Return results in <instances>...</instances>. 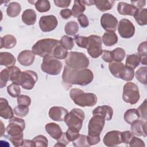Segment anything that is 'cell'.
<instances>
[{"instance_id": "ffe728a7", "label": "cell", "mask_w": 147, "mask_h": 147, "mask_svg": "<svg viewBox=\"0 0 147 147\" xmlns=\"http://www.w3.org/2000/svg\"><path fill=\"white\" fill-rule=\"evenodd\" d=\"M113 113L114 111L113 108L108 105L98 106L92 111L93 115L101 116L106 121H110L112 119Z\"/></svg>"}, {"instance_id": "3957f363", "label": "cell", "mask_w": 147, "mask_h": 147, "mask_svg": "<svg viewBox=\"0 0 147 147\" xmlns=\"http://www.w3.org/2000/svg\"><path fill=\"white\" fill-rule=\"evenodd\" d=\"M60 41L54 38H44L38 40L32 47V52L40 57L52 55L55 47Z\"/></svg>"}, {"instance_id": "8fae6325", "label": "cell", "mask_w": 147, "mask_h": 147, "mask_svg": "<svg viewBox=\"0 0 147 147\" xmlns=\"http://www.w3.org/2000/svg\"><path fill=\"white\" fill-rule=\"evenodd\" d=\"M25 128V121L22 118L13 117L9 121L6 132L9 136H17L22 134Z\"/></svg>"}, {"instance_id": "484cf974", "label": "cell", "mask_w": 147, "mask_h": 147, "mask_svg": "<svg viewBox=\"0 0 147 147\" xmlns=\"http://www.w3.org/2000/svg\"><path fill=\"white\" fill-rule=\"evenodd\" d=\"M102 41L106 47L113 46L118 42L117 35L113 31L106 32L102 36Z\"/></svg>"}, {"instance_id": "8992f818", "label": "cell", "mask_w": 147, "mask_h": 147, "mask_svg": "<svg viewBox=\"0 0 147 147\" xmlns=\"http://www.w3.org/2000/svg\"><path fill=\"white\" fill-rule=\"evenodd\" d=\"M84 118L85 114L84 111L80 109L74 108L67 114L64 119V122L68 128H74L80 131Z\"/></svg>"}, {"instance_id": "8d00e7d4", "label": "cell", "mask_w": 147, "mask_h": 147, "mask_svg": "<svg viewBox=\"0 0 147 147\" xmlns=\"http://www.w3.org/2000/svg\"><path fill=\"white\" fill-rule=\"evenodd\" d=\"M64 30L67 34L69 36H74L79 31L78 24L75 21H69L65 24Z\"/></svg>"}, {"instance_id": "836d02e7", "label": "cell", "mask_w": 147, "mask_h": 147, "mask_svg": "<svg viewBox=\"0 0 147 147\" xmlns=\"http://www.w3.org/2000/svg\"><path fill=\"white\" fill-rule=\"evenodd\" d=\"M68 51L59 43L55 47L52 53V56L57 59H64L68 55Z\"/></svg>"}, {"instance_id": "cb8c5ba5", "label": "cell", "mask_w": 147, "mask_h": 147, "mask_svg": "<svg viewBox=\"0 0 147 147\" xmlns=\"http://www.w3.org/2000/svg\"><path fill=\"white\" fill-rule=\"evenodd\" d=\"M16 62L15 57L10 52H2L0 53V64L10 67L14 65Z\"/></svg>"}, {"instance_id": "6125c7cd", "label": "cell", "mask_w": 147, "mask_h": 147, "mask_svg": "<svg viewBox=\"0 0 147 147\" xmlns=\"http://www.w3.org/2000/svg\"><path fill=\"white\" fill-rule=\"evenodd\" d=\"M23 146H30V147H35V145L33 140H24Z\"/></svg>"}, {"instance_id": "f907efd6", "label": "cell", "mask_w": 147, "mask_h": 147, "mask_svg": "<svg viewBox=\"0 0 147 147\" xmlns=\"http://www.w3.org/2000/svg\"><path fill=\"white\" fill-rule=\"evenodd\" d=\"M17 101L18 105L25 106L28 107L31 103L30 98L29 96L25 95H20L18 97H17Z\"/></svg>"}, {"instance_id": "83f0119b", "label": "cell", "mask_w": 147, "mask_h": 147, "mask_svg": "<svg viewBox=\"0 0 147 147\" xmlns=\"http://www.w3.org/2000/svg\"><path fill=\"white\" fill-rule=\"evenodd\" d=\"M123 118L126 123L131 125L136 121L140 119V116L137 109H130L125 111Z\"/></svg>"}, {"instance_id": "6f0895ef", "label": "cell", "mask_w": 147, "mask_h": 147, "mask_svg": "<svg viewBox=\"0 0 147 147\" xmlns=\"http://www.w3.org/2000/svg\"><path fill=\"white\" fill-rule=\"evenodd\" d=\"M78 21L82 28H86L89 25V21L87 17L82 14L78 17Z\"/></svg>"}, {"instance_id": "7a4b0ae2", "label": "cell", "mask_w": 147, "mask_h": 147, "mask_svg": "<svg viewBox=\"0 0 147 147\" xmlns=\"http://www.w3.org/2000/svg\"><path fill=\"white\" fill-rule=\"evenodd\" d=\"M69 96L74 102L81 107H92L97 103V97L93 93H86L79 88H72Z\"/></svg>"}, {"instance_id": "44dd1931", "label": "cell", "mask_w": 147, "mask_h": 147, "mask_svg": "<svg viewBox=\"0 0 147 147\" xmlns=\"http://www.w3.org/2000/svg\"><path fill=\"white\" fill-rule=\"evenodd\" d=\"M13 110L9 105L7 99L0 98V116L6 119H10L14 117Z\"/></svg>"}, {"instance_id": "5b68a950", "label": "cell", "mask_w": 147, "mask_h": 147, "mask_svg": "<svg viewBox=\"0 0 147 147\" xmlns=\"http://www.w3.org/2000/svg\"><path fill=\"white\" fill-rule=\"evenodd\" d=\"M66 65L74 69L86 68L90 64L88 57L85 53L79 52H69L65 60Z\"/></svg>"}, {"instance_id": "ac0fdd59", "label": "cell", "mask_w": 147, "mask_h": 147, "mask_svg": "<svg viewBox=\"0 0 147 147\" xmlns=\"http://www.w3.org/2000/svg\"><path fill=\"white\" fill-rule=\"evenodd\" d=\"M35 59V54L30 50H24L21 52L17 57L19 63L24 66L31 65Z\"/></svg>"}, {"instance_id": "74e56055", "label": "cell", "mask_w": 147, "mask_h": 147, "mask_svg": "<svg viewBox=\"0 0 147 147\" xmlns=\"http://www.w3.org/2000/svg\"><path fill=\"white\" fill-rule=\"evenodd\" d=\"M34 6L37 10L40 13L47 12L51 8V4L48 0H38L34 2Z\"/></svg>"}, {"instance_id": "be15d7a7", "label": "cell", "mask_w": 147, "mask_h": 147, "mask_svg": "<svg viewBox=\"0 0 147 147\" xmlns=\"http://www.w3.org/2000/svg\"><path fill=\"white\" fill-rule=\"evenodd\" d=\"M82 2L84 5H87V6H91L94 5V1H81Z\"/></svg>"}, {"instance_id": "91938a15", "label": "cell", "mask_w": 147, "mask_h": 147, "mask_svg": "<svg viewBox=\"0 0 147 147\" xmlns=\"http://www.w3.org/2000/svg\"><path fill=\"white\" fill-rule=\"evenodd\" d=\"M60 14L61 16V17L63 18V19H68L69 18H70L72 14V11L70 9H62L60 12Z\"/></svg>"}, {"instance_id": "4dcf8cb0", "label": "cell", "mask_w": 147, "mask_h": 147, "mask_svg": "<svg viewBox=\"0 0 147 147\" xmlns=\"http://www.w3.org/2000/svg\"><path fill=\"white\" fill-rule=\"evenodd\" d=\"M7 68H9L10 72V80L12 82V83L20 86L21 75L22 73L20 69L14 65Z\"/></svg>"}, {"instance_id": "f6af8a7d", "label": "cell", "mask_w": 147, "mask_h": 147, "mask_svg": "<svg viewBox=\"0 0 147 147\" xmlns=\"http://www.w3.org/2000/svg\"><path fill=\"white\" fill-rule=\"evenodd\" d=\"M37 147H47L48 145V139L43 135H38L32 140Z\"/></svg>"}, {"instance_id": "94428289", "label": "cell", "mask_w": 147, "mask_h": 147, "mask_svg": "<svg viewBox=\"0 0 147 147\" xmlns=\"http://www.w3.org/2000/svg\"><path fill=\"white\" fill-rule=\"evenodd\" d=\"M132 5L135 6L137 9H142L146 5V1H130Z\"/></svg>"}, {"instance_id": "c3c4849f", "label": "cell", "mask_w": 147, "mask_h": 147, "mask_svg": "<svg viewBox=\"0 0 147 147\" xmlns=\"http://www.w3.org/2000/svg\"><path fill=\"white\" fill-rule=\"evenodd\" d=\"M79 131L74 128H68L65 132L67 138L69 142H72L75 140L79 136Z\"/></svg>"}, {"instance_id": "bcb514c9", "label": "cell", "mask_w": 147, "mask_h": 147, "mask_svg": "<svg viewBox=\"0 0 147 147\" xmlns=\"http://www.w3.org/2000/svg\"><path fill=\"white\" fill-rule=\"evenodd\" d=\"M13 111L14 114L17 116L22 118V117H25L28 115L29 111V109L28 106L18 105L17 106L14 107Z\"/></svg>"}, {"instance_id": "f5cc1de1", "label": "cell", "mask_w": 147, "mask_h": 147, "mask_svg": "<svg viewBox=\"0 0 147 147\" xmlns=\"http://www.w3.org/2000/svg\"><path fill=\"white\" fill-rule=\"evenodd\" d=\"M133 133L128 130L121 132V138L122 143L125 144H129L131 138L133 137Z\"/></svg>"}, {"instance_id": "ee69618b", "label": "cell", "mask_w": 147, "mask_h": 147, "mask_svg": "<svg viewBox=\"0 0 147 147\" xmlns=\"http://www.w3.org/2000/svg\"><path fill=\"white\" fill-rule=\"evenodd\" d=\"M72 145L75 147L90 146L87 140V136L83 134H79V137L75 140L72 141Z\"/></svg>"}, {"instance_id": "9f6ffc18", "label": "cell", "mask_w": 147, "mask_h": 147, "mask_svg": "<svg viewBox=\"0 0 147 147\" xmlns=\"http://www.w3.org/2000/svg\"><path fill=\"white\" fill-rule=\"evenodd\" d=\"M68 143H69V141L66 137L65 133H63L61 137L57 140V144L54 146H66Z\"/></svg>"}, {"instance_id": "db71d44e", "label": "cell", "mask_w": 147, "mask_h": 147, "mask_svg": "<svg viewBox=\"0 0 147 147\" xmlns=\"http://www.w3.org/2000/svg\"><path fill=\"white\" fill-rule=\"evenodd\" d=\"M129 145L130 146H131V147H133V146H140V147H142V146H145V144L144 143V142L140 138L137 137H134L133 136L129 144Z\"/></svg>"}, {"instance_id": "9a60e30c", "label": "cell", "mask_w": 147, "mask_h": 147, "mask_svg": "<svg viewBox=\"0 0 147 147\" xmlns=\"http://www.w3.org/2000/svg\"><path fill=\"white\" fill-rule=\"evenodd\" d=\"M118 20L113 15L109 13H105L101 16L100 25L107 32L115 31L117 28Z\"/></svg>"}, {"instance_id": "b9f144b4", "label": "cell", "mask_w": 147, "mask_h": 147, "mask_svg": "<svg viewBox=\"0 0 147 147\" xmlns=\"http://www.w3.org/2000/svg\"><path fill=\"white\" fill-rule=\"evenodd\" d=\"M7 91L8 94L12 98H17L20 95L21 88L19 85L11 83L7 86Z\"/></svg>"}, {"instance_id": "f1b7e54d", "label": "cell", "mask_w": 147, "mask_h": 147, "mask_svg": "<svg viewBox=\"0 0 147 147\" xmlns=\"http://www.w3.org/2000/svg\"><path fill=\"white\" fill-rule=\"evenodd\" d=\"M21 11V5L17 2H10L6 9L7 15L10 17H16L18 16Z\"/></svg>"}, {"instance_id": "d6986e66", "label": "cell", "mask_w": 147, "mask_h": 147, "mask_svg": "<svg viewBox=\"0 0 147 147\" xmlns=\"http://www.w3.org/2000/svg\"><path fill=\"white\" fill-rule=\"evenodd\" d=\"M131 132L137 136L146 137V121L137 120L131 124Z\"/></svg>"}, {"instance_id": "30bf717a", "label": "cell", "mask_w": 147, "mask_h": 147, "mask_svg": "<svg viewBox=\"0 0 147 147\" xmlns=\"http://www.w3.org/2000/svg\"><path fill=\"white\" fill-rule=\"evenodd\" d=\"M105 124V119L99 115H93L88 125V137H100V134Z\"/></svg>"}, {"instance_id": "7dc6e473", "label": "cell", "mask_w": 147, "mask_h": 147, "mask_svg": "<svg viewBox=\"0 0 147 147\" xmlns=\"http://www.w3.org/2000/svg\"><path fill=\"white\" fill-rule=\"evenodd\" d=\"M24 134L17 136H9L7 137L8 140L13 144L16 147L22 146L24 144Z\"/></svg>"}, {"instance_id": "7402d4cb", "label": "cell", "mask_w": 147, "mask_h": 147, "mask_svg": "<svg viewBox=\"0 0 147 147\" xmlns=\"http://www.w3.org/2000/svg\"><path fill=\"white\" fill-rule=\"evenodd\" d=\"M137 9L132 5L124 2H119L117 5V11L119 14L133 16L137 11Z\"/></svg>"}, {"instance_id": "ba28073f", "label": "cell", "mask_w": 147, "mask_h": 147, "mask_svg": "<svg viewBox=\"0 0 147 147\" xmlns=\"http://www.w3.org/2000/svg\"><path fill=\"white\" fill-rule=\"evenodd\" d=\"M140 98L139 88L133 82L126 83L123 87L122 99L130 105L136 104Z\"/></svg>"}, {"instance_id": "e7e4bbea", "label": "cell", "mask_w": 147, "mask_h": 147, "mask_svg": "<svg viewBox=\"0 0 147 147\" xmlns=\"http://www.w3.org/2000/svg\"><path fill=\"white\" fill-rule=\"evenodd\" d=\"M1 127H2V130H1V137H2L5 131V127H3V123L2 121H1Z\"/></svg>"}, {"instance_id": "603a6c76", "label": "cell", "mask_w": 147, "mask_h": 147, "mask_svg": "<svg viewBox=\"0 0 147 147\" xmlns=\"http://www.w3.org/2000/svg\"><path fill=\"white\" fill-rule=\"evenodd\" d=\"M45 129L47 133L52 138L56 140L59 139L63 133L60 126L54 122H51L46 124Z\"/></svg>"}, {"instance_id": "60d3db41", "label": "cell", "mask_w": 147, "mask_h": 147, "mask_svg": "<svg viewBox=\"0 0 147 147\" xmlns=\"http://www.w3.org/2000/svg\"><path fill=\"white\" fill-rule=\"evenodd\" d=\"M60 42L67 50H71L74 46V38L67 35H64L61 37Z\"/></svg>"}, {"instance_id": "2e32d148", "label": "cell", "mask_w": 147, "mask_h": 147, "mask_svg": "<svg viewBox=\"0 0 147 147\" xmlns=\"http://www.w3.org/2000/svg\"><path fill=\"white\" fill-rule=\"evenodd\" d=\"M103 142L106 146H115L122 143L121 131L112 130L107 132L104 136Z\"/></svg>"}, {"instance_id": "277c9868", "label": "cell", "mask_w": 147, "mask_h": 147, "mask_svg": "<svg viewBox=\"0 0 147 147\" xmlns=\"http://www.w3.org/2000/svg\"><path fill=\"white\" fill-rule=\"evenodd\" d=\"M109 69L114 77L125 81H131L134 76V69L124 65L122 62L112 61L110 63Z\"/></svg>"}, {"instance_id": "e0dca14e", "label": "cell", "mask_w": 147, "mask_h": 147, "mask_svg": "<svg viewBox=\"0 0 147 147\" xmlns=\"http://www.w3.org/2000/svg\"><path fill=\"white\" fill-rule=\"evenodd\" d=\"M68 113L67 109L61 106H53L49 110V118L57 122L64 121V119Z\"/></svg>"}, {"instance_id": "ab89813d", "label": "cell", "mask_w": 147, "mask_h": 147, "mask_svg": "<svg viewBox=\"0 0 147 147\" xmlns=\"http://www.w3.org/2000/svg\"><path fill=\"white\" fill-rule=\"evenodd\" d=\"M146 70L147 67L146 66L141 67L135 74L137 80L144 85L146 84Z\"/></svg>"}, {"instance_id": "7bdbcfd3", "label": "cell", "mask_w": 147, "mask_h": 147, "mask_svg": "<svg viewBox=\"0 0 147 147\" xmlns=\"http://www.w3.org/2000/svg\"><path fill=\"white\" fill-rule=\"evenodd\" d=\"M10 80V72L7 67L2 69L0 73V87L3 88L6 86L7 82Z\"/></svg>"}, {"instance_id": "6da1fadb", "label": "cell", "mask_w": 147, "mask_h": 147, "mask_svg": "<svg viewBox=\"0 0 147 147\" xmlns=\"http://www.w3.org/2000/svg\"><path fill=\"white\" fill-rule=\"evenodd\" d=\"M93 79V72L90 69H74L67 65L64 67L62 82L69 88L73 84L86 86L91 83Z\"/></svg>"}, {"instance_id": "11a10c76", "label": "cell", "mask_w": 147, "mask_h": 147, "mask_svg": "<svg viewBox=\"0 0 147 147\" xmlns=\"http://www.w3.org/2000/svg\"><path fill=\"white\" fill-rule=\"evenodd\" d=\"M101 55H102V58L104 61L106 63H109L113 61L111 51H109L107 50H103V52Z\"/></svg>"}, {"instance_id": "d4e9b609", "label": "cell", "mask_w": 147, "mask_h": 147, "mask_svg": "<svg viewBox=\"0 0 147 147\" xmlns=\"http://www.w3.org/2000/svg\"><path fill=\"white\" fill-rule=\"evenodd\" d=\"M36 11L32 9H28L25 10L21 16L22 22L27 25H34L36 21Z\"/></svg>"}, {"instance_id": "5bb4252c", "label": "cell", "mask_w": 147, "mask_h": 147, "mask_svg": "<svg viewBox=\"0 0 147 147\" xmlns=\"http://www.w3.org/2000/svg\"><path fill=\"white\" fill-rule=\"evenodd\" d=\"M58 21L56 17L53 15L44 16L39 20V26L44 32H49L57 27Z\"/></svg>"}, {"instance_id": "4fadbf2b", "label": "cell", "mask_w": 147, "mask_h": 147, "mask_svg": "<svg viewBox=\"0 0 147 147\" xmlns=\"http://www.w3.org/2000/svg\"><path fill=\"white\" fill-rule=\"evenodd\" d=\"M118 31L121 37L129 38L132 37L135 33V26L131 21L123 18L118 23Z\"/></svg>"}, {"instance_id": "4316f807", "label": "cell", "mask_w": 147, "mask_h": 147, "mask_svg": "<svg viewBox=\"0 0 147 147\" xmlns=\"http://www.w3.org/2000/svg\"><path fill=\"white\" fill-rule=\"evenodd\" d=\"M17 40L11 34H6L1 37V49H11L16 46Z\"/></svg>"}, {"instance_id": "d590c367", "label": "cell", "mask_w": 147, "mask_h": 147, "mask_svg": "<svg viewBox=\"0 0 147 147\" xmlns=\"http://www.w3.org/2000/svg\"><path fill=\"white\" fill-rule=\"evenodd\" d=\"M138 55L140 57V62L144 65H146V55H147V44L145 41L141 42L137 48Z\"/></svg>"}, {"instance_id": "1f68e13d", "label": "cell", "mask_w": 147, "mask_h": 147, "mask_svg": "<svg viewBox=\"0 0 147 147\" xmlns=\"http://www.w3.org/2000/svg\"><path fill=\"white\" fill-rule=\"evenodd\" d=\"M146 14H147V9L142 8L138 9L134 17L135 18L137 23L140 26H144L146 25Z\"/></svg>"}, {"instance_id": "816d5d0a", "label": "cell", "mask_w": 147, "mask_h": 147, "mask_svg": "<svg viewBox=\"0 0 147 147\" xmlns=\"http://www.w3.org/2000/svg\"><path fill=\"white\" fill-rule=\"evenodd\" d=\"M137 110L139 112L140 118L144 121H146V99H145L143 103L138 107Z\"/></svg>"}, {"instance_id": "681fc988", "label": "cell", "mask_w": 147, "mask_h": 147, "mask_svg": "<svg viewBox=\"0 0 147 147\" xmlns=\"http://www.w3.org/2000/svg\"><path fill=\"white\" fill-rule=\"evenodd\" d=\"M74 40L78 47L86 49L87 44V37L76 35L75 36Z\"/></svg>"}, {"instance_id": "d6a6232c", "label": "cell", "mask_w": 147, "mask_h": 147, "mask_svg": "<svg viewBox=\"0 0 147 147\" xmlns=\"http://www.w3.org/2000/svg\"><path fill=\"white\" fill-rule=\"evenodd\" d=\"M140 63V57L137 53L128 55L125 61V65L133 69L136 68Z\"/></svg>"}, {"instance_id": "e575fe53", "label": "cell", "mask_w": 147, "mask_h": 147, "mask_svg": "<svg viewBox=\"0 0 147 147\" xmlns=\"http://www.w3.org/2000/svg\"><path fill=\"white\" fill-rule=\"evenodd\" d=\"M86 10L85 5L81 1L76 0L74 1V4L72 7V14L74 17H78L82 14Z\"/></svg>"}, {"instance_id": "f546056e", "label": "cell", "mask_w": 147, "mask_h": 147, "mask_svg": "<svg viewBox=\"0 0 147 147\" xmlns=\"http://www.w3.org/2000/svg\"><path fill=\"white\" fill-rule=\"evenodd\" d=\"M96 7L101 11H105L111 9L113 7L114 1L113 0H96L94 1Z\"/></svg>"}, {"instance_id": "680465c9", "label": "cell", "mask_w": 147, "mask_h": 147, "mask_svg": "<svg viewBox=\"0 0 147 147\" xmlns=\"http://www.w3.org/2000/svg\"><path fill=\"white\" fill-rule=\"evenodd\" d=\"M53 2L55 5L59 7L65 8L69 6L71 1V0H54Z\"/></svg>"}, {"instance_id": "9c48e42d", "label": "cell", "mask_w": 147, "mask_h": 147, "mask_svg": "<svg viewBox=\"0 0 147 147\" xmlns=\"http://www.w3.org/2000/svg\"><path fill=\"white\" fill-rule=\"evenodd\" d=\"M101 37L98 35L92 34L87 37L86 49L88 53L92 58H98L102 53Z\"/></svg>"}, {"instance_id": "7c38bea8", "label": "cell", "mask_w": 147, "mask_h": 147, "mask_svg": "<svg viewBox=\"0 0 147 147\" xmlns=\"http://www.w3.org/2000/svg\"><path fill=\"white\" fill-rule=\"evenodd\" d=\"M38 79V76L36 72L31 70H26L22 72L20 79V85L28 90H32Z\"/></svg>"}, {"instance_id": "52a82bcc", "label": "cell", "mask_w": 147, "mask_h": 147, "mask_svg": "<svg viewBox=\"0 0 147 147\" xmlns=\"http://www.w3.org/2000/svg\"><path fill=\"white\" fill-rule=\"evenodd\" d=\"M62 67V63L52 55L44 57L41 65V70L50 75H58L61 72Z\"/></svg>"}, {"instance_id": "f35d334b", "label": "cell", "mask_w": 147, "mask_h": 147, "mask_svg": "<svg viewBox=\"0 0 147 147\" xmlns=\"http://www.w3.org/2000/svg\"><path fill=\"white\" fill-rule=\"evenodd\" d=\"M113 61L121 62L126 55L125 51L122 48H116L111 51Z\"/></svg>"}]
</instances>
